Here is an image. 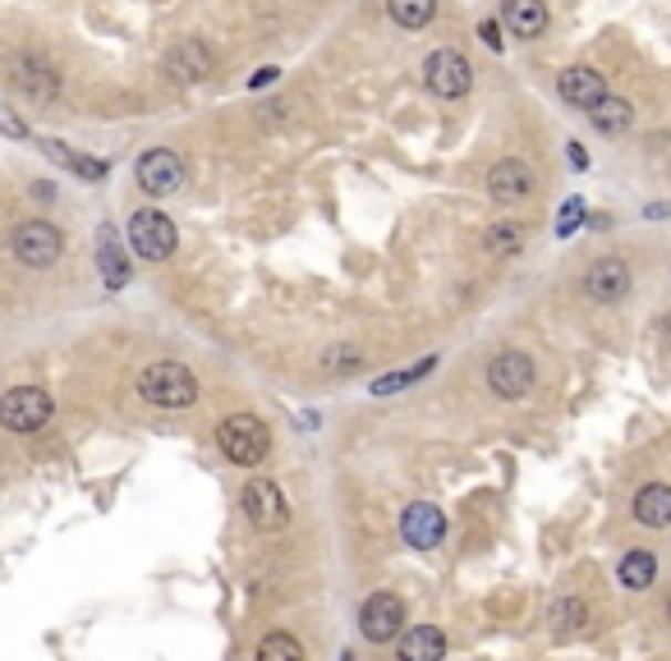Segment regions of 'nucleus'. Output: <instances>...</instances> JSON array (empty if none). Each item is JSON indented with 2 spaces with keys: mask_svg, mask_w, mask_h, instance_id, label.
Listing matches in <instances>:
<instances>
[{
  "mask_svg": "<svg viewBox=\"0 0 671 661\" xmlns=\"http://www.w3.org/2000/svg\"><path fill=\"white\" fill-rule=\"evenodd\" d=\"M138 395L152 409H194L198 404V376L185 363H147L138 372Z\"/></svg>",
  "mask_w": 671,
  "mask_h": 661,
  "instance_id": "f257e3e1",
  "label": "nucleus"
},
{
  "mask_svg": "<svg viewBox=\"0 0 671 661\" xmlns=\"http://www.w3.org/2000/svg\"><path fill=\"white\" fill-rule=\"evenodd\" d=\"M217 446H221V455L230 459V464H258V459H267V451H271V432H267V423L262 419H254V414H230L221 427H217Z\"/></svg>",
  "mask_w": 671,
  "mask_h": 661,
  "instance_id": "f03ea898",
  "label": "nucleus"
},
{
  "mask_svg": "<svg viewBox=\"0 0 671 661\" xmlns=\"http://www.w3.org/2000/svg\"><path fill=\"white\" fill-rule=\"evenodd\" d=\"M55 414V404L42 386H14L0 395V427L6 432H42Z\"/></svg>",
  "mask_w": 671,
  "mask_h": 661,
  "instance_id": "7ed1b4c3",
  "label": "nucleus"
},
{
  "mask_svg": "<svg viewBox=\"0 0 671 661\" xmlns=\"http://www.w3.org/2000/svg\"><path fill=\"white\" fill-rule=\"evenodd\" d=\"M60 254H65V239H60V230L51 226V220H23V226L14 230V258L23 267L47 271V267L60 262Z\"/></svg>",
  "mask_w": 671,
  "mask_h": 661,
  "instance_id": "20e7f679",
  "label": "nucleus"
},
{
  "mask_svg": "<svg viewBox=\"0 0 671 661\" xmlns=\"http://www.w3.org/2000/svg\"><path fill=\"white\" fill-rule=\"evenodd\" d=\"M130 244H134V254L147 258V262L171 258V254H175V226H171V216H162L157 207L134 211V220H130Z\"/></svg>",
  "mask_w": 671,
  "mask_h": 661,
  "instance_id": "39448f33",
  "label": "nucleus"
},
{
  "mask_svg": "<svg viewBox=\"0 0 671 661\" xmlns=\"http://www.w3.org/2000/svg\"><path fill=\"white\" fill-rule=\"evenodd\" d=\"M401 629H405V602L395 592H373L369 602L359 607V634L369 643L401 639Z\"/></svg>",
  "mask_w": 671,
  "mask_h": 661,
  "instance_id": "423d86ee",
  "label": "nucleus"
},
{
  "mask_svg": "<svg viewBox=\"0 0 671 661\" xmlns=\"http://www.w3.org/2000/svg\"><path fill=\"white\" fill-rule=\"evenodd\" d=\"M244 515H249V524L258 528V533H277V528H286V519H290V506H286V496H281V487L271 483V478H254L249 487H244Z\"/></svg>",
  "mask_w": 671,
  "mask_h": 661,
  "instance_id": "0eeeda50",
  "label": "nucleus"
},
{
  "mask_svg": "<svg viewBox=\"0 0 671 661\" xmlns=\"http://www.w3.org/2000/svg\"><path fill=\"white\" fill-rule=\"evenodd\" d=\"M423 79H429V87L437 92V97L455 102V97H465V92H469L474 70H469V60H465L461 51L442 47V51H433V55H429V65H423Z\"/></svg>",
  "mask_w": 671,
  "mask_h": 661,
  "instance_id": "6e6552de",
  "label": "nucleus"
},
{
  "mask_svg": "<svg viewBox=\"0 0 671 661\" xmlns=\"http://www.w3.org/2000/svg\"><path fill=\"white\" fill-rule=\"evenodd\" d=\"M179 184H185V162H179L175 152L157 147V152L138 156V188H143V194H152V198H171Z\"/></svg>",
  "mask_w": 671,
  "mask_h": 661,
  "instance_id": "1a4fd4ad",
  "label": "nucleus"
},
{
  "mask_svg": "<svg viewBox=\"0 0 671 661\" xmlns=\"http://www.w3.org/2000/svg\"><path fill=\"white\" fill-rule=\"evenodd\" d=\"M487 386H493L502 400H520L534 386V359L520 350H502L493 363H487Z\"/></svg>",
  "mask_w": 671,
  "mask_h": 661,
  "instance_id": "9d476101",
  "label": "nucleus"
},
{
  "mask_svg": "<svg viewBox=\"0 0 671 661\" xmlns=\"http://www.w3.org/2000/svg\"><path fill=\"white\" fill-rule=\"evenodd\" d=\"M401 538H405L414 551L442 547V538H446V515H442L437 506H429V500H414V506H405V515H401Z\"/></svg>",
  "mask_w": 671,
  "mask_h": 661,
  "instance_id": "9b49d317",
  "label": "nucleus"
},
{
  "mask_svg": "<svg viewBox=\"0 0 671 661\" xmlns=\"http://www.w3.org/2000/svg\"><path fill=\"white\" fill-rule=\"evenodd\" d=\"M585 295H589L593 303H617V299H626V295H630V267H626L621 258L593 262V267L585 271Z\"/></svg>",
  "mask_w": 671,
  "mask_h": 661,
  "instance_id": "f8f14e48",
  "label": "nucleus"
},
{
  "mask_svg": "<svg viewBox=\"0 0 671 661\" xmlns=\"http://www.w3.org/2000/svg\"><path fill=\"white\" fill-rule=\"evenodd\" d=\"M487 194L497 203H520L534 194V171L525 162H515V156H506V162H497L487 171Z\"/></svg>",
  "mask_w": 671,
  "mask_h": 661,
  "instance_id": "ddd939ff",
  "label": "nucleus"
},
{
  "mask_svg": "<svg viewBox=\"0 0 671 661\" xmlns=\"http://www.w3.org/2000/svg\"><path fill=\"white\" fill-rule=\"evenodd\" d=\"M446 657V634L437 624H410L401 629V643H395V661H442Z\"/></svg>",
  "mask_w": 671,
  "mask_h": 661,
  "instance_id": "4468645a",
  "label": "nucleus"
},
{
  "mask_svg": "<svg viewBox=\"0 0 671 661\" xmlns=\"http://www.w3.org/2000/svg\"><path fill=\"white\" fill-rule=\"evenodd\" d=\"M561 97L570 102V106H593V102H602L607 97V83H602V74L593 70V65H570L566 74H561Z\"/></svg>",
  "mask_w": 671,
  "mask_h": 661,
  "instance_id": "2eb2a0df",
  "label": "nucleus"
},
{
  "mask_svg": "<svg viewBox=\"0 0 671 661\" xmlns=\"http://www.w3.org/2000/svg\"><path fill=\"white\" fill-rule=\"evenodd\" d=\"M97 267H102V280L111 290H120L130 280V258H125V248H120V235L115 226H102L97 230Z\"/></svg>",
  "mask_w": 671,
  "mask_h": 661,
  "instance_id": "dca6fc26",
  "label": "nucleus"
},
{
  "mask_svg": "<svg viewBox=\"0 0 671 661\" xmlns=\"http://www.w3.org/2000/svg\"><path fill=\"white\" fill-rule=\"evenodd\" d=\"M502 23L515 38H538L547 28V6L543 0H502Z\"/></svg>",
  "mask_w": 671,
  "mask_h": 661,
  "instance_id": "f3484780",
  "label": "nucleus"
},
{
  "mask_svg": "<svg viewBox=\"0 0 671 661\" xmlns=\"http://www.w3.org/2000/svg\"><path fill=\"white\" fill-rule=\"evenodd\" d=\"M634 519L644 528H667L671 524V487L667 483H649L634 496Z\"/></svg>",
  "mask_w": 671,
  "mask_h": 661,
  "instance_id": "a211bd4d",
  "label": "nucleus"
},
{
  "mask_svg": "<svg viewBox=\"0 0 671 661\" xmlns=\"http://www.w3.org/2000/svg\"><path fill=\"white\" fill-rule=\"evenodd\" d=\"M166 70H171V79H179V83H189V79H207V74H211V55H207V47H203L198 38H189L185 47H175V51H171Z\"/></svg>",
  "mask_w": 671,
  "mask_h": 661,
  "instance_id": "6ab92c4d",
  "label": "nucleus"
},
{
  "mask_svg": "<svg viewBox=\"0 0 671 661\" xmlns=\"http://www.w3.org/2000/svg\"><path fill=\"white\" fill-rule=\"evenodd\" d=\"M653 575H658L653 551H626L621 565H617V579H621L630 592H644V588L653 583Z\"/></svg>",
  "mask_w": 671,
  "mask_h": 661,
  "instance_id": "aec40b11",
  "label": "nucleus"
},
{
  "mask_svg": "<svg viewBox=\"0 0 671 661\" xmlns=\"http://www.w3.org/2000/svg\"><path fill=\"white\" fill-rule=\"evenodd\" d=\"M589 120L598 124L602 134H621V130H630L634 111H630V102H621V97H602V102L589 106Z\"/></svg>",
  "mask_w": 671,
  "mask_h": 661,
  "instance_id": "412c9836",
  "label": "nucleus"
},
{
  "mask_svg": "<svg viewBox=\"0 0 671 661\" xmlns=\"http://www.w3.org/2000/svg\"><path fill=\"white\" fill-rule=\"evenodd\" d=\"M483 248H487V254H497V258H515L525 248V230L515 226V220H497V226H487Z\"/></svg>",
  "mask_w": 671,
  "mask_h": 661,
  "instance_id": "4be33fe9",
  "label": "nucleus"
},
{
  "mask_svg": "<svg viewBox=\"0 0 671 661\" xmlns=\"http://www.w3.org/2000/svg\"><path fill=\"white\" fill-rule=\"evenodd\" d=\"M547 624H553V634H579V629L589 624V607L579 602V597H561V602L547 611Z\"/></svg>",
  "mask_w": 671,
  "mask_h": 661,
  "instance_id": "5701e85b",
  "label": "nucleus"
},
{
  "mask_svg": "<svg viewBox=\"0 0 671 661\" xmlns=\"http://www.w3.org/2000/svg\"><path fill=\"white\" fill-rule=\"evenodd\" d=\"M14 83L28 92V97H51L55 92V74L38 60H14Z\"/></svg>",
  "mask_w": 671,
  "mask_h": 661,
  "instance_id": "b1692460",
  "label": "nucleus"
},
{
  "mask_svg": "<svg viewBox=\"0 0 671 661\" xmlns=\"http://www.w3.org/2000/svg\"><path fill=\"white\" fill-rule=\"evenodd\" d=\"M437 368V354H429V359H419L414 368H401V372H386V376H378L373 382V395H395V391H405V386H414V382H423Z\"/></svg>",
  "mask_w": 671,
  "mask_h": 661,
  "instance_id": "393cba45",
  "label": "nucleus"
},
{
  "mask_svg": "<svg viewBox=\"0 0 671 661\" xmlns=\"http://www.w3.org/2000/svg\"><path fill=\"white\" fill-rule=\"evenodd\" d=\"M386 10L401 28H423V23H433L437 0H386Z\"/></svg>",
  "mask_w": 671,
  "mask_h": 661,
  "instance_id": "a878e982",
  "label": "nucleus"
},
{
  "mask_svg": "<svg viewBox=\"0 0 671 661\" xmlns=\"http://www.w3.org/2000/svg\"><path fill=\"white\" fill-rule=\"evenodd\" d=\"M254 661H309V652H303V643L290 639V634H267V639L258 643Z\"/></svg>",
  "mask_w": 671,
  "mask_h": 661,
  "instance_id": "bb28decb",
  "label": "nucleus"
},
{
  "mask_svg": "<svg viewBox=\"0 0 671 661\" xmlns=\"http://www.w3.org/2000/svg\"><path fill=\"white\" fill-rule=\"evenodd\" d=\"M322 363H327L331 372H354V368H363V354H359V350H350V344H341V350H327V354H322Z\"/></svg>",
  "mask_w": 671,
  "mask_h": 661,
  "instance_id": "cd10ccee",
  "label": "nucleus"
},
{
  "mask_svg": "<svg viewBox=\"0 0 671 661\" xmlns=\"http://www.w3.org/2000/svg\"><path fill=\"white\" fill-rule=\"evenodd\" d=\"M579 220H585V203H579V198H570L566 207H561V220H557V235L566 239V235H575L579 230Z\"/></svg>",
  "mask_w": 671,
  "mask_h": 661,
  "instance_id": "c85d7f7f",
  "label": "nucleus"
},
{
  "mask_svg": "<svg viewBox=\"0 0 671 661\" xmlns=\"http://www.w3.org/2000/svg\"><path fill=\"white\" fill-rule=\"evenodd\" d=\"M70 171L83 175V179H106V162H97V156H74Z\"/></svg>",
  "mask_w": 671,
  "mask_h": 661,
  "instance_id": "c756f323",
  "label": "nucleus"
},
{
  "mask_svg": "<svg viewBox=\"0 0 671 661\" xmlns=\"http://www.w3.org/2000/svg\"><path fill=\"white\" fill-rule=\"evenodd\" d=\"M478 38L493 47V51H502V28H497V19H483V28H478Z\"/></svg>",
  "mask_w": 671,
  "mask_h": 661,
  "instance_id": "7c9ffc66",
  "label": "nucleus"
},
{
  "mask_svg": "<svg viewBox=\"0 0 671 661\" xmlns=\"http://www.w3.org/2000/svg\"><path fill=\"white\" fill-rule=\"evenodd\" d=\"M570 166H575V171L589 166V156H585V147H579V143H570Z\"/></svg>",
  "mask_w": 671,
  "mask_h": 661,
  "instance_id": "2f4dec72",
  "label": "nucleus"
},
{
  "mask_svg": "<svg viewBox=\"0 0 671 661\" xmlns=\"http://www.w3.org/2000/svg\"><path fill=\"white\" fill-rule=\"evenodd\" d=\"M277 74H281V70H258V74H254V87H262V83H277Z\"/></svg>",
  "mask_w": 671,
  "mask_h": 661,
  "instance_id": "473e14b6",
  "label": "nucleus"
},
{
  "mask_svg": "<svg viewBox=\"0 0 671 661\" xmlns=\"http://www.w3.org/2000/svg\"><path fill=\"white\" fill-rule=\"evenodd\" d=\"M0 130L14 134V138H23V124H19V120H0Z\"/></svg>",
  "mask_w": 671,
  "mask_h": 661,
  "instance_id": "72a5a7b5",
  "label": "nucleus"
},
{
  "mask_svg": "<svg viewBox=\"0 0 671 661\" xmlns=\"http://www.w3.org/2000/svg\"><path fill=\"white\" fill-rule=\"evenodd\" d=\"M662 331H667V335H671V318H667V322H662Z\"/></svg>",
  "mask_w": 671,
  "mask_h": 661,
  "instance_id": "f704fd0d",
  "label": "nucleus"
},
{
  "mask_svg": "<svg viewBox=\"0 0 671 661\" xmlns=\"http://www.w3.org/2000/svg\"><path fill=\"white\" fill-rule=\"evenodd\" d=\"M667 616H671V597H667Z\"/></svg>",
  "mask_w": 671,
  "mask_h": 661,
  "instance_id": "c9c22d12",
  "label": "nucleus"
}]
</instances>
